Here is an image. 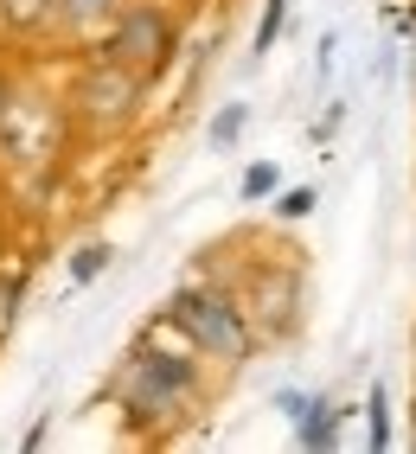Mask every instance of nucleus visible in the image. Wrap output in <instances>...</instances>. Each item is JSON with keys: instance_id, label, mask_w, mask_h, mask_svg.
I'll use <instances>...</instances> for the list:
<instances>
[{"instance_id": "obj_16", "label": "nucleus", "mask_w": 416, "mask_h": 454, "mask_svg": "<svg viewBox=\"0 0 416 454\" xmlns=\"http://www.w3.org/2000/svg\"><path fill=\"white\" fill-rule=\"evenodd\" d=\"M109 262H115V250H109V244H83V250L71 256V282H77V288H90Z\"/></svg>"}, {"instance_id": "obj_7", "label": "nucleus", "mask_w": 416, "mask_h": 454, "mask_svg": "<svg viewBox=\"0 0 416 454\" xmlns=\"http://www.w3.org/2000/svg\"><path fill=\"white\" fill-rule=\"evenodd\" d=\"M129 0H58V26H51V39H65V45H83L90 51L109 26H115V13H122Z\"/></svg>"}, {"instance_id": "obj_15", "label": "nucleus", "mask_w": 416, "mask_h": 454, "mask_svg": "<svg viewBox=\"0 0 416 454\" xmlns=\"http://www.w3.org/2000/svg\"><path fill=\"white\" fill-rule=\"evenodd\" d=\"M20 301H26V276L0 269V346H7V340H13V326H20Z\"/></svg>"}, {"instance_id": "obj_19", "label": "nucleus", "mask_w": 416, "mask_h": 454, "mask_svg": "<svg viewBox=\"0 0 416 454\" xmlns=\"http://www.w3.org/2000/svg\"><path fill=\"white\" fill-rule=\"evenodd\" d=\"M340 122H346V103H334V109H326V115H320V122H314V141H326V135H334Z\"/></svg>"}, {"instance_id": "obj_13", "label": "nucleus", "mask_w": 416, "mask_h": 454, "mask_svg": "<svg viewBox=\"0 0 416 454\" xmlns=\"http://www.w3.org/2000/svg\"><path fill=\"white\" fill-rule=\"evenodd\" d=\"M276 186H282V167H276V160H256L244 179H237V199H244V205H263V199H276Z\"/></svg>"}, {"instance_id": "obj_5", "label": "nucleus", "mask_w": 416, "mask_h": 454, "mask_svg": "<svg viewBox=\"0 0 416 454\" xmlns=\"http://www.w3.org/2000/svg\"><path fill=\"white\" fill-rule=\"evenodd\" d=\"M294 256H302V250H288L276 262H256L250 282L237 288V301H244V314H250V326H256L263 346L294 340L302 320H308V276H302V262H294Z\"/></svg>"}, {"instance_id": "obj_4", "label": "nucleus", "mask_w": 416, "mask_h": 454, "mask_svg": "<svg viewBox=\"0 0 416 454\" xmlns=\"http://www.w3.org/2000/svg\"><path fill=\"white\" fill-rule=\"evenodd\" d=\"M90 51L129 65L147 83H161L173 65H180V13H173L167 0H129V7L115 13V26H109Z\"/></svg>"}, {"instance_id": "obj_20", "label": "nucleus", "mask_w": 416, "mask_h": 454, "mask_svg": "<svg viewBox=\"0 0 416 454\" xmlns=\"http://www.w3.org/2000/svg\"><path fill=\"white\" fill-rule=\"evenodd\" d=\"M7 90H13V77H7V65H0V103H7Z\"/></svg>"}, {"instance_id": "obj_1", "label": "nucleus", "mask_w": 416, "mask_h": 454, "mask_svg": "<svg viewBox=\"0 0 416 454\" xmlns=\"http://www.w3.org/2000/svg\"><path fill=\"white\" fill-rule=\"evenodd\" d=\"M109 397H115V410L129 416L135 435L161 442V435H173L205 403V365H199L192 346L186 352H167L154 333H141V340L122 352L115 378H109Z\"/></svg>"}, {"instance_id": "obj_6", "label": "nucleus", "mask_w": 416, "mask_h": 454, "mask_svg": "<svg viewBox=\"0 0 416 454\" xmlns=\"http://www.w3.org/2000/svg\"><path fill=\"white\" fill-rule=\"evenodd\" d=\"M71 115L65 103L33 97V90H7L0 103V160L7 167H51V154L65 147Z\"/></svg>"}, {"instance_id": "obj_12", "label": "nucleus", "mask_w": 416, "mask_h": 454, "mask_svg": "<svg viewBox=\"0 0 416 454\" xmlns=\"http://www.w3.org/2000/svg\"><path fill=\"white\" fill-rule=\"evenodd\" d=\"M314 205H320V186H276V199H270V211H276L282 224L314 218Z\"/></svg>"}, {"instance_id": "obj_11", "label": "nucleus", "mask_w": 416, "mask_h": 454, "mask_svg": "<svg viewBox=\"0 0 416 454\" xmlns=\"http://www.w3.org/2000/svg\"><path fill=\"white\" fill-rule=\"evenodd\" d=\"M282 26H288V0H263V20H256V39H250V65H263V58L276 51Z\"/></svg>"}, {"instance_id": "obj_8", "label": "nucleus", "mask_w": 416, "mask_h": 454, "mask_svg": "<svg viewBox=\"0 0 416 454\" xmlns=\"http://www.w3.org/2000/svg\"><path fill=\"white\" fill-rule=\"evenodd\" d=\"M352 410L340 403V397H326V390H314L308 397V410L294 416V448H308V454H320V448H334L340 442V422H346Z\"/></svg>"}, {"instance_id": "obj_2", "label": "nucleus", "mask_w": 416, "mask_h": 454, "mask_svg": "<svg viewBox=\"0 0 416 454\" xmlns=\"http://www.w3.org/2000/svg\"><path fill=\"white\" fill-rule=\"evenodd\" d=\"M180 340L199 352V358H212V365L237 372V365H250L256 358V326L244 314V301H237V288L224 282H180L167 294V314H161Z\"/></svg>"}, {"instance_id": "obj_10", "label": "nucleus", "mask_w": 416, "mask_h": 454, "mask_svg": "<svg viewBox=\"0 0 416 454\" xmlns=\"http://www.w3.org/2000/svg\"><path fill=\"white\" fill-rule=\"evenodd\" d=\"M244 129H250V103H244V97H237V103H218L212 129H205V141H212V154H231V147L244 141Z\"/></svg>"}, {"instance_id": "obj_18", "label": "nucleus", "mask_w": 416, "mask_h": 454, "mask_svg": "<svg viewBox=\"0 0 416 454\" xmlns=\"http://www.w3.org/2000/svg\"><path fill=\"white\" fill-rule=\"evenodd\" d=\"M308 397H314V390H294V384H282V390H276V410H282V416L294 422V416L308 410Z\"/></svg>"}, {"instance_id": "obj_17", "label": "nucleus", "mask_w": 416, "mask_h": 454, "mask_svg": "<svg viewBox=\"0 0 416 454\" xmlns=\"http://www.w3.org/2000/svg\"><path fill=\"white\" fill-rule=\"evenodd\" d=\"M334 51H340V39H334V33H320V45H314V77H320V83L334 77Z\"/></svg>"}, {"instance_id": "obj_9", "label": "nucleus", "mask_w": 416, "mask_h": 454, "mask_svg": "<svg viewBox=\"0 0 416 454\" xmlns=\"http://www.w3.org/2000/svg\"><path fill=\"white\" fill-rule=\"evenodd\" d=\"M51 26H58V0H0V39L33 45L51 39Z\"/></svg>"}, {"instance_id": "obj_3", "label": "nucleus", "mask_w": 416, "mask_h": 454, "mask_svg": "<svg viewBox=\"0 0 416 454\" xmlns=\"http://www.w3.org/2000/svg\"><path fill=\"white\" fill-rule=\"evenodd\" d=\"M147 77H135L129 65H115V58L90 51L83 65L71 71V90H65V115H71V129L77 135H90V141H115V135H129L141 115H147Z\"/></svg>"}, {"instance_id": "obj_14", "label": "nucleus", "mask_w": 416, "mask_h": 454, "mask_svg": "<svg viewBox=\"0 0 416 454\" xmlns=\"http://www.w3.org/2000/svg\"><path fill=\"white\" fill-rule=\"evenodd\" d=\"M365 416H372V454L391 448V384H372V397H365Z\"/></svg>"}]
</instances>
